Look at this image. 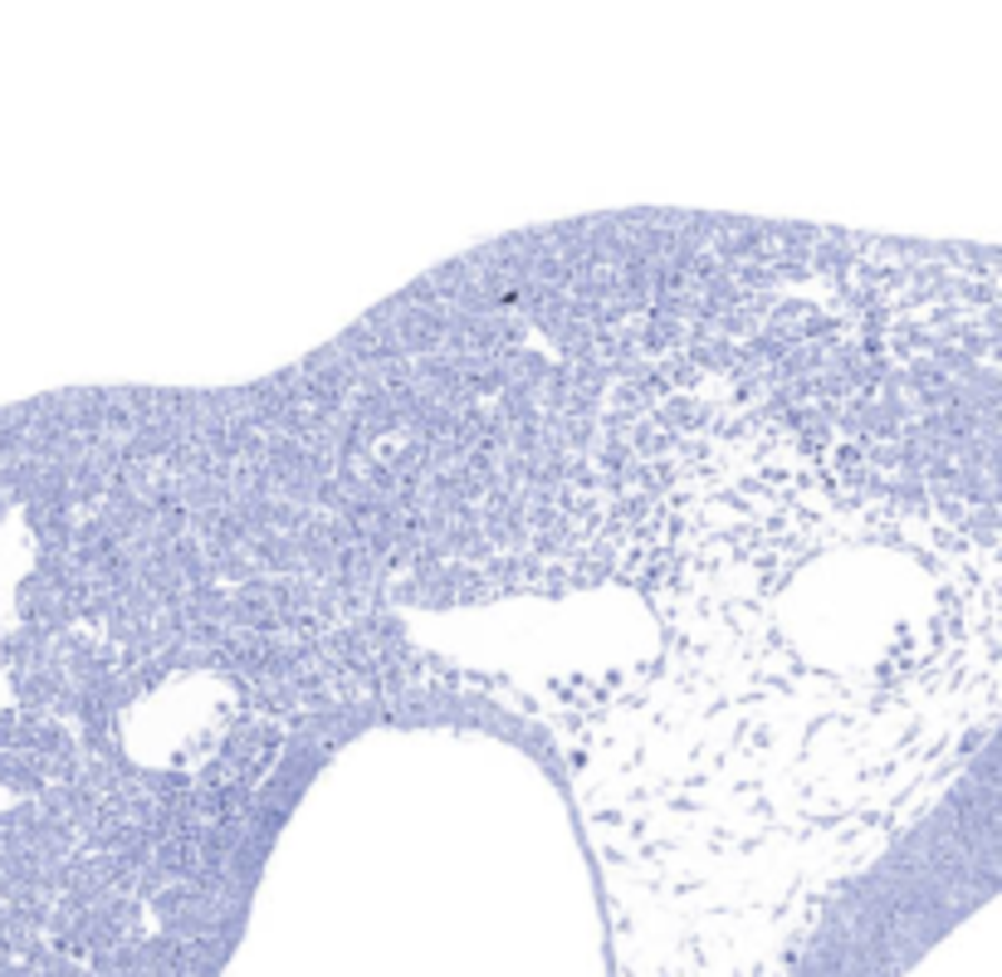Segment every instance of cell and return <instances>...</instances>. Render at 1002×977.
<instances>
[{"instance_id":"obj_1","label":"cell","mask_w":1002,"mask_h":977,"mask_svg":"<svg viewBox=\"0 0 1002 977\" xmlns=\"http://www.w3.org/2000/svg\"><path fill=\"white\" fill-rule=\"evenodd\" d=\"M397 655L289 406H6L0 977H216Z\"/></svg>"}]
</instances>
